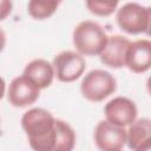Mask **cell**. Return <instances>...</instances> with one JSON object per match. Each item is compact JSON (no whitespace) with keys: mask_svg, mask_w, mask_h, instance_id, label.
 I'll use <instances>...</instances> for the list:
<instances>
[{"mask_svg":"<svg viewBox=\"0 0 151 151\" xmlns=\"http://www.w3.org/2000/svg\"><path fill=\"white\" fill-rule=\"evenodd\" d=\"M21 126L33 151H53L55 118L45 109L33 107L21 117Z\"/></svg>","mask_w":151,"mask_h":151,"instance_id":"cell-1","label":"cell"},{"mask_svg":"<svg viewBox=\"0 0 151 151\" xmlns=\"http://www.w3.org/2000/svg\"><path fill=\"white\" fill-rule=\"evenodd\" d=\"M105 29L96 21L85 20L73 31V45L80 55L100 54L107 42Z\"/></svg>","mask_w":151,"mask_h":151,"instance_id":"cell-2","label":"cell"},{"mask_svg":"<svg viewBox=\"0 0 151 151\" xmlns=\"http://www.w3.org/2000/svg\"><path fill=\"white\" fill-rule=\"evenodd\" d=\"M117 80L107 71L104 70H92L81 80L80 91L85 99L98 103L116 92Z\"/></svg>","mask_w":151,"mask_h":151,"instance_id":"cell-3","label":"cell"},{"mask_svg":"<svg viewBox=\"0 0 151 151\" xmlns=\"http://www.w3.org/2000/svg\"><path fill=\"white\" fill-rule=\"evenodd\" d=\"M116 19L120 29L129 34L149 33L151 12L138 2H126L117 9Z\"/></svg>","mask_w":151,"mask_h":151,"instance_id":"cell-4","label":"cell"},{"mask_svg":"<svg viewBox=\"0 0 151 151\" xmlns=\"http://www.w3.org/2000/svg\"><path fill=\"white\" fill-rule=\"evenodd\" d=\"M52 66L54 76L59 81L72 83L83 76L86 68V61L78 52L63 51L53 58Z\"/></svg>","mask_w":151,"mask_h":151,"instance_id":"cell-5","label":"cell"},{"mask_svg":"<svg viewBox=\"0 0 151 151\" xmlns=\"http://www.w3.org/2000/svg\"><path fill=\"white\" fill-rule=\"evenodd\" d=\"M137 113L134 101L126 97H116L104 106L106 122L119 127L131 125L137 119Z\"/></svg>","mask_w":151,"mask_h":151,"instance_id":"cell-6","label":"cell"},{"mask_svg":"<svg viewBox=\"0 0 151 151\" xmlns=\"http://www.w3.org/2000/svg\"><path fill=\"white\" fill-rule=\"evenodd\" d=\"M94 143L100 151H122L126 144V130L101 120L94 129Z\"/></svg>","mask_w":151,"mask_h":151,"instance_id":"cell-7","label":"cell"},{"mask_svg":"<svg viewBox=\"0 0 151 151\" xmlns=\"http://www.w3.org/2000/svg\"><path fill=\"white\" fill-rule=\"evenodd\" d=\"M40 94V88L24 76L14 78L8 87L7 98L14 107H26L34 104Z\"/></svg>","mask_w":151,"mask_h":151,"instance_id":"cell-8","label":"cell"},{"mask_svg":"<svg viewBox=\"0 0 151 151\" xmlns=\"http://www.w3.org/2000/svg\"><path fill=\"white\" fill-rule=\"evenodd\" d=\"M131 41L123 35H111L107 38L106 46L99 54L100 61L111 67V68H120L126 64V55Z\"/></svg>","mask_w":151,"mask_h":151,"instance_id":"cell-9","label":"cell"},{"mask_svg":"<svg viewBox=\"0 0 151 151\" xmlns=\"http://www.w3.org/2000/svg\"><path fill=\"white\" fill-rule=\"evenodd\" d=\"M127 68L134 73H144L151 67V42L147 39H139L131 42L126 64Z\"/></svg>","mask_w":151,"mask_h":151,"instance_id":"cell-10","label":"cell"},{"mask_svg":"<svg viewBox=\"0 0 151 151\" xmlns=\"http://www.w3.org/2000/svg\"><path fill=\"white\" fill-rule=\"evenodd\" d=\"M24 77L29 79L40 90L48 87L54 78V70L52 64L45 59H34L29 61L22 73Z\"/></svg>","mask_w":151,"mask_h":151,"instance_id":"cell-11","label":"cell"},{"mask_svg":"<svg viewBox=\"0 0 151 151\" xmlns=\"http://www.w3.org/2000/svg\"><path fill=\"white\" fill-rule=\"evenodd\" d=\"M126 131V144L131 150H134L145 140L150 139L151 122L149 118L136 119L131 125H129Z\"/></svg>","mask_w":151,"mask_h":151,"instance_id":"cell-12","label":"cell"},{"mask_svg":"<svg viewBox=\"0 0 151 151\" xmlns=\"http://www.w3.org/2000/svg\"><path fill=\"white\" fill-rule=\"evenodd\" d=\"M76 132L72 126L61 119H55V140L53 151H73Z\"/></svg>","mask_w":151,"mask_h":151,"instance_id":"cell-13","label":"cell"},{"mask_svg":"<svg viewBox=\"0 0 151 151\" xmlns=\"http://www.w3.org/2000/svg\"><path fill=\"white\" fill-rule=\"evenodd\" d=\"M59 5H60L59 1H53V0H45V1L32 0L27 4V12L33 19L44 20L53 15L57 8L59 7Z\"/></svg>","mask_w":151,"mask_h":151,"instance_id":"cell-14","label":"cell"},{"mask_svg":"<svg viewBox=\"0 0 151 151\" xmlns=\"http://www.w3.org/2000/svg\"><path fill=\"white\" fill-rule=\"evenodd\" d=\"M118 1H98V0H87L85 2L88 11L98 17L111 15L118 6Z\"/></svg>","mask_w":151,"mask_h":151,"instance_id":"cell-15","label":"cell"},{"mask_svg":"<svg viewBox=\"0 0 151 151\" xmlns=\"http://www.w3.org/2000/svg\"><path fill=\"white\" fill-rule=\"evenodd\" d=\"M13 4L8 0H0V21L5 20L12 12Z\"/></svg>","mask_w":151,"mask_h":151,"instance_id":"cell-16","label":"cell"},{"mask_svg":"<svg viewBox=\"0 0 151 151\" xmlns=\"http://www.w3.org/2000/svg\"><path fill=\"white\" fill-rule=\"evenodd\" d=\"M134 151H151V138L142 143L139 146H137Z\"/></svg>","mask_w":151,"mask_h":151,"instance_id":"cell-17","label":"cell"},{"mask_svg":"<svg viewBox=\"0 0 151 151\" xmlns=\"http://www.w3.org/2000/svg\"><path fill=\"white\" fill-rule=\"evenodd\" d=\"M5 92H6V83H5L4 78L0 77V100L4 98Z\"/></svg>","mask_w":151,"mask_h":151,"instance_id":"cell-18","label":"cell"},{"mask_svg":"<svg viewBox=\"0 0 151 151\" xmlns=\"http://www.w3.org/2000/svg\"><path fill=\"white\" fill-rule=\"evenodd\" d=\"M5 45H6V34H5V32L0 28V52L5 48Z\"/></svg>","mask_w":151,"mask_h":151,"instance_id":"cell-19","label":"cell"}]
</instances>
